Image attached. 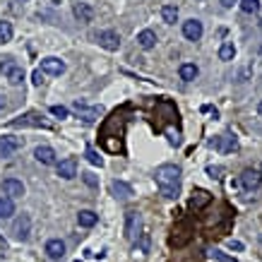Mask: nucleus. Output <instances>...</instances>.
Instances as JSON below:
<instances>
[{"label":"nucleus","mask_w":262,"mask_h":262,"mask_svg":"<svg viewBox=\"0 0 262 262\" xmlns=\"http://www.w3.org/2000/svg\"><path fill=\"white\" fill-rule=\"evenodd\" d=\"M154 178H156V186H159L164 197H169V200H176V197H178V192H181V169H178V166L164 164V166L156 169Z\"/></svg>","instance_id":"nucleus-1"},{"label":"nucleus","mask_w":262,"mask_h":262,"mask_svg":"<svg viewBox=\"0 0 262 262\" xmlns=\"http://www.w3.org/2000/svg\"><path fill=\"white\" fill-rule=\"evenodd\" d=\"M140 224H142V219H140L137 212H128V214H125V238H128V241H135V238L140 236V233H137V231H140Z\"/></svg>","instance_id":"nucleus-6"},{"label":"nucleus","mask_w":262,"mask_h":262,"mask_svg":"<svg viewBox=\"0 0 262 262\" xmlns=\"http://www.w3.org/2000/svg\"><path fill=\"white\" fill-rule=\"evenodd\" d=\"M29 228H32V219H29L27 214H22V217L15 219V224H12V233H15L17 241H27V238H29Z\"/></svg>","instance_id":"nucleus-7"},{"label":"nucleus","mask_w":262,"mask_h":262,"mask_svg":"<svg viewBox=\"0 0 262 262\" xmlns=\"http://www.w3.org/2000/svg\"><path fill=\"white\" fill-rule=\"evenodd\" d=\"M233 56H236L233 43H224V46L219 48V58H222V60H233Z\"/></svg>","instance_id":"nucleus-27"},{"label":"nucleus","mask_w":262,"mask_h":262,"mask_svg":"<svg viewBox=\"0 0 262 262\" xmlns=\"http://www.w3.org/2000/svg\"><path fill=\"white\" fill-rule=\"evenodd\" d=\"M12 38V24L10 22H0V43H7Z\"/></svg>","instance_id":"nucleus-26"},{"label":"nucleus","mask_w":262,"mask_h":262,"mask_svg":"<svg viewBox=\"0 0 262 262\" xmlns=\"http://www.w3.org/2000/svg\"><path fill=\"white\" fill-rule=\"evenodd\" d=\"M161 17H164L166 24H176L178 22V7L176 5H164L161 7Z\"/></svg>","instance_id":"nucleus-23"},{"label":"nucleus","mask_w":262,"mask_h":262,"mask_svg":"<svg viewBox=\"0 0 262 262\" xmlns=\"http://www.w3.org/2000/svg\"><path fill=\"white\" fill-rule=\"evenodd\" d=\"M24 147V140L22 137H15V135H5V137H0V159H7V156H12L17 150Z\"/></svg>","instance_id":"nucleus-4"},{"label":"nucleus","mask_w":262,"mask_h":262,"mask_svg":"<svg viewBox=\"0 0 262 262\" xmlns=\"http://www.w3.org/2000/svg\"><path fill=\"white\" fill-rule=\"evenodd\" d=\"M241 183H243L245 190H258L262 183V173L255 169H245L243 173H241Z\"/></svg>","instance_id":"nucleus-10"},{"label":"nucleus","mask_w":262,"mask_h":262,"mask_svg":"<svg viewBox=\"0 0 262 262\" xmlns=\"http://www.w3.org/2000/svg\"><path fill=\"white\" fill-rule=\"evenodd\" d=\"M77 222H79V226H84V228H92V226H96L99 217L94 214L92 209H82V212L77 214Z\"/></svg>","instance_id":"nucleus-21"},{"label":"nucleus","mask_w":262,"mask_h":262,"mask_svg":"<svg viewBox=\"0 0 262 262\" xmlns=\"http://www.w3.org/2000/svg\"><path fill=\"white\" fill-rule=\"evenodd\" d=\"M58 176H60L63 181H70V178L77 176V161L73 156H68V159H63V161L58 164Z\"/></svg>","instance_id":"nucleus-11"},{"label":"nucleus","mask_w":262,"mask_h":262,"mask_svg":"<svg viewBox=\"0 0 262 262\" xmlns=\"http://www.w3.org/2000/svg\"><path fill=\"white\" fill-rule=\"evenodd\" d=\"M73 15H75L79 22H92V19H94V10H92V5H87V2H75Z\"/></svg>","instance_id":"nucleus-18"},{"label":"nucleus","mask_w":262,"mask_h":262,"mask_svg":"<svg viewBox=\"0 0 262 262\" xmlns=\"http://www.w3.org/2000/svg\"><path fill=\"white\" fill-rule=\"evenodd\" d=\"M183 37H186L187 41H200V37H202V22L187 19L186 24H183Z\"/></svg>","instance_id":"nucleus-12"},{"label":"nucleus","mask_w":262,"mask_h":262,"mask_svg":"<svg viewBox=\"0 0 262 262\" xmlns=\"http://www.w3.org/2000/svg\"><path fill=\"white\" fill-rule=\"evenodd\" d=\"M209 147H214V150L228 154V151L238 150V142H236L233 137H214V140H209Z\"/></svg>","instance_id":"nucleus-13"},{"label":"nucleus","mask_w":262,"mask_h":262,"mask_svg":"<svg viewBox=\"0 0 262 262\" xmlns=\"http://www.w3.org/2000/svg\"><path fill=\"white\" fill-rule=\"evenodd\" d=\"M34 156H37L38 164H43V166L56 164V151L51 150V147H37V150H34Z\"/></svg>","instance_id":"nucleus-17"},{"label":"nucleus","mask_w":262,"mask_h":262,"mask_svg":"<svg viewBox=\"0 0 262 262\" xmlns=\"http://www.w3.org/2000/svg\"><path fill=\"white\" fill-rule=\"evenodd\" d=\"M226 245H228L231 250H238V253L243 250V243H241V241H233V238H231V241H226Z\"/></svg>","instance_id":"nucleus-32"},{"label":"nucleus","mask_w":262,"mask_h":262,"mask_svg":"<svg viewBox=\"0 0 262 262\" xmlns=\"http://www.w3.org/2000/svg\"><path fill=\"white\" fill-rule=\"evenodd\" d=\"M41 70L48 73V75H63L65 73V63L58 60V58H43L41 60Z\"/></svg>","instance_id":"nucleus-14"},{"label":"nucleus","mask_w":262,"mask_h":262,"mask_svg":"<svg viewBox=\"0 0 262 262\" xmlns=\"http://www.w3.org/2000/svg\"><path fill=\"white\" fill-rule=\"evenodd\" d=\"M258 113H260V115H262V101H260V104H258Z\"/></svg>","instance_id":"nucleus-36"},{"label":"nucleus","mask_w":262,"mask_h":262,"mask_svg":"<svg viewBox=\"0 0 262 262\" xmlns=\"http://www.w3.org/2000/svg\"><path fill=\"white\" fill-rule=\"evenodd\" d=\"M10 128H46V130H51L53 125H51L48 120H43L41 113L32 111V113H24L17 120H10Z\"/></svg>","instance_id":"nucleus-2"},{"label":"nucleus","mask_w":262,"mask_h":262,"mask_svg":"<svg viewBox=\"0 0 262 262\" xmlns=\"http://www.w3.org/2000/svg\"><path fill=\"white\" fill-rule=\"evenodd\" d=\"M0 73L7 77L10 84H22V79H24V70H22V65H17L15 60H2V63H0Z\"/></svg>","instance_id":"nucleus-3"},{"label":"nucleus","mask_w":262,"mask_h":262,"mask_svg":"<svg viewBox=\"0 0 262 262\" xmlns=\"http://www.w3.org/2000/svg\"><path fill=\"white\" fill-rule=\"evenodd\" d=\"M137 43H140V48L151 51V48L156 46V34H154L151 29H145V32H140V34H137Z\"/></svg>","instance_id":"nucleus-19"},{"label":"nucleus","mask_w":262,"mask_h":262,"mask_svg":"<svg viewBox=\"0 0 262 262\" xmlns=\"http://www.w3.org/2000/svg\"><path fill=\"white\" fill-rule=\"evenodd\" d=\"M82 178H84V183H87L89 187H96V186H99L96 176H94V173H89V171H87V173H82Z\"/></svg>","instance_id":"nucleus-31"},{"label":"nucleus","mask_w":262,"mask_h":262,"mask_svg":"<svg viewBox=\"0 0 262 262\" xmlns=\"http://www.w3.org/2000/svg\"><path fill=\"white\" fill-rule=\"evenodd\" d=\"M241 10L248 15H255L260 10V0H241Z\"/></svg>","instance_id":"nucleus-25"},{"label":"nucleus","mask_w":262,"mask_h":262,"mask_svg":"<svg viewBox=\"0 0 262 262\" xmlns=\"http://www.w3.org/2000/svg\"><path fill=\"white\" fill-rule=\"evenodd\" d=\"M212 202V195L207 192V190H202V187H197L195 192H192V197H190V207L192 209H202V207H207Z\"/></svg>","instance_id":"nucleus-15"},{"label":"nucleus","mask_w":262,"mask_h":262,"mask_svg":"<svg viewBox=\"0 0 262 262\" xmlns=\"http://www.w3.org/2000/svg\"><path fill=\"white\" fill-rule=\"evenodd\" d=\"M51 113H53L56 118H68V115H70V111H68L65 106H51Z\"/></svg>","instance_id":"nucleus-30"},{"label":"nucleus","mask_w":262,"mask_h":262,"mask_svg":"<svg viewBox=\"0 0 262 262\" xmlns=\"http://www.w3.org/2000/svg\"><path fill=\"white\" fill-rule=\"evenodd\" d=\"M96 41H99V46H104L106 51H118V46H120V37H118V32H113V29L99 32V34H96Z\"/></svg>","instance_id":"nucleus-5"},{"label":"nucleus","mask_w":262,"mask_h":262,"mask_svg":"<svg viewBox=\"0 0 262 262\" xmlns=\"http://www.w3.org/2000/svg\"><path fill=\"white\" fill-rule=\"evenodd\" d=\"M32 82H34L37 87H41V82H43V75H41V70H34V75H32Z\"/></svg>","instance_id":"nucleus-33"},{"label":"nucleus","mask_w":262,"mask_h":262,"mask_svg":"<svg viewBox=\"0 0 262 262\" xmlns=\"http://www.w3.org/2000/svg\"><path fill=\"white\" fill-rule=\"evenodd\" d=\"M209 258H214L217 262H238L236 258L226 255V253H222V250H209Z\"/></svg>","instance_id":"nucleus-28"},{"label":"nucleus","mask_w":262,"mask_h":262,"mask_svg":"<svg viewBox=\"0 0 262 262\" xmlns=\"http://www.w3.org/2000/svg\"><path fill=\"white\" fill-rule=\"evenodd\" d=\"M15 214V202L10 197H0V219H7Z\"/></svg>","instance_id":"nucleus-24"},{"label":"nucleus","mask_w":262,"mask_h":262,"mask_svg":"<svg viewBox=\"0 0 262 262\" xmlns=\"http://www.w3.org/2000/svg\"><path fill=\"white\" fill-rule=\"evenodd\" d=\"M73 111L84 120V123H94L96 118H99V109H94V106H87L84 101H75L73 104Z\"/></svg>","instance_id":"nucleus-8"},{"label":"nucleus","mask_w":262,"mask_h":262,"mask_svg":"<svg viewBox=\"0 0 262 262\" xmlns=\"http://www.w3.org/2000/svg\"><path fill=\"white\" fill-rule=\"evenodd\" d=\"M111 192L115 197H120V200H128L132 197V187L125 183V181H113L111 183Z\"/></svg>","instance_id":"nucleus-20"},{"label":"nucleus","mask_w":262,"mask_h":262,"mask_svg":"<svg viewBox=\"0 0 262 262\" xmlns=\"http://www.w3.org/2000/svg\"><path fill=\"white\" fill-rule=\"evenodd\" d=\"M197 65H192V63H183L181 65V70H178V75H181V79H186V82H190V79H195L197 77Z\"/></svg>","instance_id":"nucleus-22"},{"label":"nucleus","mask_w":262,"mask_h":262,"mask_svg":"<svg viewBox=\"0 0 262 262\" xmlns=\"http://www.w3.org/2000/svg\"><path fill=\"white\" fill-rule=\"evenodd\" d=\"M87 161H89V164H94V166H99V169L104 166V159H101V156H99L92 147H87Z\"/></svg>","instance_id":"nucleus-29"},{"label":"nucleus","mask_w":262,"mask_h":262,"mask_svg":"<svg viewBox=\"0 0 262 262\" xmlns=\"http://www.w3.org/2000/svg\"><path fill=\"white\" fill-rule=\"evenodd\" d=\"M46 253H48L51 260H60V258L65 255V243H63L60 238H51V241L46 243Z\"/></svg>","instance_id":"nucleus-16"},{"label":"nucleus","mask_w":262,"mask_h":262,"mask_svg":"<svg viewBox=\"0 0 262 262\" xmlns=\"http://www.w3.org/2000/svg\"><path fill=\"white\" fill-rule=\"evenodd\" d=\"M236 2H238V0H222V5H224V7H233Z\"/></svg>","instance_id":"nucleus-35"},{"label":"nucleus","mask_w":262,"mask_h":262,"mask_svg":"<svg viewBox=\"0 0 262 262\" xmlns=\"http://www.w3.org/2000/svg\"><path fill=\"white\" fill-rule=\"evenodd\" d=\"M140 248H142V253H150V236L147 233H142V245Z\"/></svg>","instance_id":"nucleus-34"},{"label":"nucleus","mask_w":262,"mask_h":262,"mask_svg":"<svg viewBox=\"0 0 262 262\" xmlns=\"http://www.w3.org/2000/svg\"><path fill=\"white\" fill-rule=\"evenodd\" d=\"M2 192L10 200H17V197L24 195V186H22V181H17V178H5L2 181Z\"/></svg>","instance_id":"nucleus-9"}]
</instances>
